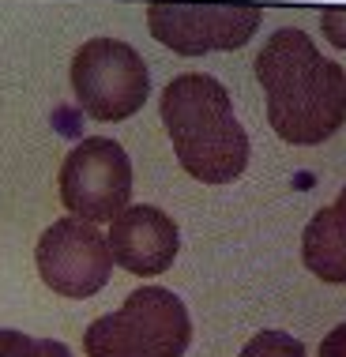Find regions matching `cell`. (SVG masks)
<instances>
[{"mask_svg":"<svg viewBox=\"0 0 346 357\" xmlns=\"http://www.w3.org/2000/svg\"><path fill=\"white\" fill-rule=\"evenodd\" d=\"M162 124L188 177L230 185L248 166V136L234 117L226 86L215 75L185 72L162 91Z\"/></svg>","mask_w":346,"mask_h":357,"instance_id":"obj_2","label":"cell"},{"mask_svg":"<svg viewBox=\"0 0 346 357\" xmlns=\"http://www.w3.org/2000/svg\"><path fill=\"white\" fill-rule=\"evenodd\" d=\"M110 252L113 264H121L132 275H162L166 267H173L181 248V234L177 222L166 211L151 207V204H136L124 207L117 218L110 222Z\"/></svg>","mask_w":346,"mask_h":357,"instance_id":"obj_8","label":"cell"},{"mask_svg":"<svg viewBox=\"0 0 346 357\" xmlns=\"http://www.w3.org/2000/svg\"><path fill=\"white\" fill-rule=\"evenodd\" d=\"M136 357H181L192 342L188 308L162 286H140L117 308Z\"/></svg>","mask_w":346,"mask_h":357,"instance_id":"obj_7","label":"cell"},{"mask_svg":"<svg viewBox=\"0 0 346 357\" xmlns=\"http://www.w3.org/2000/svg\"><path fill=\"white\" fill-rule=\"evenodd\" d=\"M320 23H324V34L331 38V45L346 50V8H328Z\"/></svg>","mask_w":346,"mask_h":357,"instance_id":"obj_13","label":"cell"},{"mask_svg":"<svg viewBox=\"0 0 346 357\" xmlns=\"http://www.w3.org/2000/svg\"><path fill=\"white\" fill-rule=\"evenodd\" d=\"M320 357H346V324H339L328 339L320 342Z\"/></svg>","mask_w":346,"mask_h":357,"instance_id":"obj_14","label":"cell"},{"mask_svg":"<svg viewBox=\"0 0 346 357\" xmlns=\"http://www.w3.org/2000/svg\"><path fill=\"white\" fill-rule=\"evenodd\" d=\"M83 350H86V357H136V350H132V342H128V335H124V324H121L117 312H105V316H98V320L86 327Z\"/></svg>","mask_w":346,"mask_h":357,"instance_id":"obj_10","label":"cell"},{"mask_svg":"<svg viewBox=\"0 0 346 357\" xmlns=\"http://www.w3.org/2000/svg\"><path fill=\"white\" fill-rule=\"evenodd\" d=\"M147 26L166 50L204 56L241 50L260 26V8L237 0H155L147 8Z\"/></svg>","mask_w":346,"mask_h":357,"instance_id":"obj_4","label":"cell"},{"mask_svg":"<svg viewBox=\"0 0 346 357\" xmlns=\"http://www.w3.org/2000/svg\"><path fill=\"white\" fill-rule=\"evenodd\" d=\"M34 264H38L42 282L50 286L53 294L83 301V297L98 294L113 275L110 237L86 218H75V215L57 218L53 226L38 237Z\"/></svg>","mask_w":346,"mask_h":357,"instance_id":"obj_5","label":"cell"},{"mask_svg":"<svg viewBox=\"0 0 346 357\" xmlns=\"http://www.w3.org/2000/svg\"><path fill=\"white\" fill-rule=\"evenodd\" d=\"M72 91L94 121H124L147 102L151 72L121 38H91L72 56Z\"/></svg>","mask_w":346,"mask_h":357,"instance_id":"obj_3","label":"cell"},{"mask_svg":"<svg viewBox=\"0 0 346 357\" xmlns=\"http://www.w3.org/2000/svg\"><path fill=\"white\" fill-rule=\"evenodd\" d=\"M267 121L286 143H324L346 121V72L297 26H283L256 56Z\"/></svg>","mask_w":346,"mask_h":357,"instance_id":"obj_1","label":"cell"},{"mask_svg":"<svg viewBox=\"0 0 346 357\" xmlns=\"http://www.w3.org/2000/svg\"><path fill=\"white\" fill-rule=\"evenodd\" d=\"M301 259L324 282H346V188L331 207L316 211L305 226Z\"/></svg>","mask_w":346,"mask_h":357,"instance_id":"obj_9","label":"cell"},{"mask_svg":"<svg viewBox=\"0 0 346 357\" xmlns=\"http://www.w3.org/2000/svg\"><path fill=\"white\" fill-rule=\"evenodd\" d=\"M61 199L75 218L113 222L132 199V158L117 139L91 136L61 166Z\"/></svg>","mask_w":346,"mask_h":357,"instance_id":"obj_6","label":"cell"},{"mask_svg":"<svg viewBox=\"0 0 346 357\" xmlns=\"http://www.w3.org/2000/svg\"><path fill=\"white\" fill-rule=\"evenodd\" d=\"M241 357H305V346L286 331H260L245 342Z\"/></svg>","mask_w":346,"mask_h":357,"instance_id":"obj_12","label":"cell"},{"mask_svg":"<svg viewBox=\"0 0 346 357\" xmlns=\"http://www.w3.org/2000/svg\"><path fill=\"white\" fill-rule=\"evenodd\" d=\"M0 357H72L57 339H31L23 331H0Z\"/></svg>","mask_w":346,"mask_h":357,"instance_id":"obj_11","label":"cell"}]
</instances>
